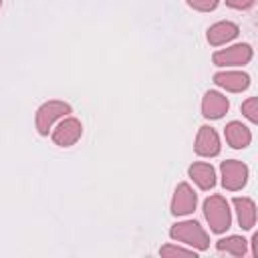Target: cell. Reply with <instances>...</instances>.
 <instances>
[{
	"label": "cell",
	"instance_id": "obj_14",
	"mask_svg": "<svg viewBox=\"0 0 258 258\" xmlns=\"http://www.w3.org/2000/svg\"><path fill=\"white\" fill-rule=\"evenodd\" d=\"M236 212H238V222L244 230H250L256 224V206L250 198H236L234 200Z\"/></svg>",
	"mask_w": 258,
	"mask_h": 258
},
{
	"label": "cell",
	"instance_id": "obj_13",
	"mask_svg": "<svg viewBox=\"0 0 258 258\" xmlns=\"http://www.w3.org/2000/svg\"><path fill=\"white\" fill-rule=\"evenodd\" d=\"M189 177L202 189H210L216 183V171H214V167L210 163H194L189 167Z\"/></svg>",
	"mask_w": 258,
	"mask_h": 258
},
{
	"label": "cell",
	"instance_id": "obj_5",
	"mask_svg": "<svg viewBox=\"0 0 258 258\" xmlns=\"http://www.w3.org/2000/svg\"><path fill=\"white\" fill-rule=\"evenodd\" d=\"M252 58V48L250 44H236L226 50H218L214 54V64L228 67V64H246Z\"/></svg>",
	"mask_w": 258,
	"mask_h": 258
},
{
	"label": "cell",
	"instance_id": "obj_11",
	"mask_svg": "<svg viewBox=\"0 0 258 258\" xmlns=\"http://www.w3.org/2000/svg\"><path fill=\"white\" fill-rule=\"evenodd\" d=\"M236 36H238V26L234 22H218L208 30V42L212 46H220Z\"/></svg>",
	"mask_w": 258,
	"mask_h": 258
},
{
	"label": "cell",
	"instance_id": "obj_17",
	"mask_svg": "<svg viewBox=\"0 0 258 258\" xmlns=\"http://www.w3.org/2000/svg\"><path fill=\"white\" fill-rule=\"evenodd\" d=\"M187 4L196 10H202V12H210L218 6V0H187Z\"/></svg>",
	"mask_w": 258,
	"mask_h": 258
},
{
	"label": "cell",
	"instance_id": "obj_16",
	"mask_svg": "<svg viewBox=\"0 0 258 258\" xmlns=\"http://www.w3.org/2000/svg\"><path fill=\"white\" fill-rule=\"evenodd\" d=\"M242 111H244V115H246L252 123H256V121H258V99H256V97L248 99V101L242 105Z\"/></svg>",
	"mask_w": 258,
	"mask_h": 258
},
{
	"label": "cell",
	"instance_id": "obj_19",
	"mask_svg": "<svg viewBox=\"0 0 258 258\" xmlns=\"http://www.w3.org/2000/svg\"><path fill=\"white\" fill-rule=\"evenodd\" d=\"M254 2H256V0H226L228 6H232V8H240V10H242V8H250Z\"/></svg>",
	"mask_w": 258,
	"mask_h": 258
},
{
	"label": "cell",
	"instance_id": "obj_12",
	"mask_svg": "<svg viewBox=\"0 0 258 258\" xmlns=\"http://www.w3.org/2000/svg\"><path fill=\"white\" fill-rule=\"evenodd\" d=\"M226 141L234 147V149H244L250 145L252 141V133L248 127H244L242 123L238 121H232L228 127H226Z\"/></svg>",
	"mask_w": 258,
	"mask_h": 258
},
{
	"label": "cell",
	"instance_id": "obj_7",
	"mask_svg": "<svg viewBox=\"0 0 258 258\" xmlns=\"http://www.w3.org/2000/svg\"><path fill=\"white\" fill-rule=\"evenodd\" d=\"M196 153L202 157H214L220 153V139L212 127H200L196 137Z\"/></svg>",
	"mask_w": 258,
	"mask_h": 258
},
{
	"label": "cell",
	"instance_id": "obj_4",
	"mask_svg": "<svg viewBox=\"0 0 258 258\" xmlns=\"http://www.w3.org/2000/svg\"><path fill=\"white\" fill-rule=\"evenodd\" d=\"M69 111H71V107L67 103H62V101H48V103H44L38 109V113H36V129H38V133L46 135L48 129L52 127V123L56 119H60L62 115H67Z\"/></svg>",
	"mask_w": 258,
	"mask_h": 258
},
{
	"label": "cell",
	"instance_id": "obj_3",
	"mask_svg": "<svg viewBox=\"0 0 258 258\" xmlns=\"http://www.w3.org/2000/svg\"><path fill=\"white\" fill-rule=\"evenodd\" d=\"M248 181V167L246 163L238 159H230L222 163V183L230 191H238L246 185Z\"/></svg>",
	"mask_w": 258,
	"mask_h": 258
},
{
	"label": "cell",
	"instance_id": "obj_8",
	"mask_svg": "<svg viewBox=\"0 0 258 258\" xmlns=\"http://www.w3.org/2000/svg\"><path fill=\"white\" fill-rule=\"evenodd\" d=\"M230 103L224 95H220L218 91H208L204 95V101H202V113L204 117L208 119H220L224 117V113L228 111Z\"/></svg>",
	"mask_w": 258,
	"mask_h": 258
},
{
	"label": "cell",
	"instance_id": "obj_6",
	"mask_svg": "<svg viewBox=\"0 0 258 258\" xmlns=\"http://www.w3.org/2000/svg\"><path fill=\"white\" fill-rule=\"evenodd\" d=\"M83 133V127H81V121L79 119H64L52 133V141L60 147H69L73 143H77V139L81 137Z\"/></svg>",
	"mask_w": 258,
	"mask_h": 258
},
{
	"label": "cell",
	"instance_id": "obj_2",
	"mask_svg": "<svg viewBox=\"0 0 258 258\" xmlns=\"http://www.w3.org/2000/svg\"><path fill=\"white\" fill-rule=\"evenodd\" d=\"M171 238L173 240H181L198 250H206L210 246V238L208 234L202 230V226L198 222H181V224H175L171 228Z\"/></svg>",
	"mask_w": 258,
	"mask_h": 258
},
{
	"label": "cell",
	"instance_id": "obj_10",
	"mask_svg": "<svg viewBox=\"0 0 258 258\" xmlns=\"http://www.w3.org/2000/svg\"><path fill=\"white\" fill-rule=\"evenodd\" d=\"M214 83L232 91V93H240L244 89H248L250 85V77L246 73H238V71H226V73H216L214 75Z\"/></svg>",
	"mask_w": 258,
	"mask_h": 258
},
{
	"label": "cell",
	"instance_id": "obj_18",
	"mask_svg": "<svg viewBox=\"0 0 258 258\" xmlns=\"http://www.w3.org/2000/svg\"><path fill=\"white\" fill-rule=\"evenodd\" d=\"M194 252L183 250V248H175V246H163L161 248V256H191Z\"/></svg>",
	"mask_w": 258,
	"mask_h": 258
},
{
	"label": "cell",
	"instance_id": "obj_15",
	"mask_svg": "<svg viewBox=\"0 0 258 258\" xmlns=\"http://www.w3.org/2000/svg\"><path fill=\"white\" fill-rule=\"evenodd\" d=\"M218 250L220 252H228L232 256H244L246 254V240L240 236H230L218 242Z\"/></svg>",
	"mask_w": 258,
	"mask_h": 258
},
{
	"label": "cell",
	"instance_id": "obj_9",
	"mask_svg": "<svg viewBox=\"0 0 258 258\" xmlns=\"http://www.w3.org/2000/svg\"><path fill=\"white\" fill-rule=\"evenodd\" d=\"M196 208V194L187 183H179L175 194H173V202H171V212L175 216H185L189 212H194Z\"/></svg>",
	"mask_w": 258,
	"mask_h": 258
},
{
	"label": "cell",
	"instance_id": "obj_1",
	"mask_svg": "<svg viewBox=\"0 0 258 258\" xmlns=\"http://www.w3.org/2000/svg\"><path fill=\"white\" fill-rule=\"evenodd\" d=\"M204 214H206V220H208L212 232L222 234V232H226L230 228L232 216H230L228 202L222 196H210L204 202Z\"/></svg>",
	"mask_w": 258,
	"mask_h": 258
}]
</instances>
